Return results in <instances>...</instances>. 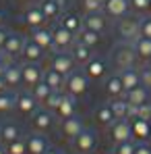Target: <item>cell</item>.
I'll return each mask as SVG.
<instances>
[{
  "label": "cell",
  "mask_w": 151,
  "mask_h": 154,
  "mask_svg": "<svg viewBox=\"0 0 151 154\" xmlns=\"http://www.w3.org/2000/svg\"><path fill=\"white\" fill-rule=\"evenodd\" d=\"M89 77L85 75V71L81 73V71H73V73H68L66 79H64V88H66V94H71V96H83L85 92H87V88H89V81H87Z\"/></svg>",
  "instance_id": "6da1fadb"
},
{
  "label": "cell",
  "mask_w": 151,
  "mask_h": 154,
  "mask_svg": "<svg viewBox=\"0 0 151 154\" xmlns=\"http://www.w3.org/2000/svg\"><path fill=\"white\" fill-rule=\"evenodd\" d=\"M75 35H77V33H73L71 29H66L62 23H58V25L52 29V38H54V50H56V52L68 50V48L73 46V42H75Z\"/></svg>",
  "instance_id": "7a4b0ae2"
},
{
  "label": "cell",
  "mask_w": 151,
  "mask_h": 154,
  "mask_svg": "<svg viewBox=\"0 0 151 154\" xmlns=\"http://www.w3.org/2000/svg\"><path fill=\"white\" fill-rule=\"evenodd\" d=\"M75 56L71 54V52L62 50V52H54V56H52V63L50 67L54 71H58V73H62V75L66 77L68 73H73L75 71Z\"/></svg>",
  "instance_id": "3957f363"
},
{
  "label": "cell",
  "mask_w": 151,
  "mask_h": 154,
  "mask_svg": "<svg viewBox=\"0 0 151 154\" xmlns=\"http://www.w3.org/2000/svg\"><path fill=\"white\" fill-rule=\"evenodd\" d=\"M118 31L126 42H135L141 35V19L139 17H122L118 23Z\"/></svg>",
  "instance_id": "277c9868"
},
{
  "label": "cell",
  "mask_w": 151,
  "mask_h": 154,
  "mask_svg": "<svg viewBox=\"0 0 151 154\" xmlns=\"http://www.w3.org/2000/svg\"><path fill=\"white\" fill-rule=\"evenodd\" d=\"M21 75H23V85L33 90L39 81H44V69L39 67V63H25L21 65Z\"/></svg>",
  "instance_id": "5b68a950"
},
{
  "label": "cell",
  "mask_w": 151,
  "mask_h": 154,
  "mask_svg": "<svg viewBox=\"0 0 151 154\" xmlns=\"http://www.w3.org/2000/svg\"><path fill=\"white\" fill-rule=\"evenodd\" d=\"M110 137L114 144H122L132 140V127H130V121L128 119H116L112 125H110Z\"/></svg>",
  "instance_id": "8992f818"
},
{
  "label": "cell",
  "mask_w": 151,
  "mask_h": 154,
  "mask_svg": "<svg viewBox=\"0 0 151 154\" xmlns=\"http://www.w3.org/2000/svg\"><path fill=\"white\" fill-rule=\"evenodd\" d=\"M95 144H97V137H95V131L93 129H83L75 140H73V148L79 154H87L91 150H95Z\"/></svg>",
  "instance_id": "52a82bcc"
},
{
  "label": "cell",
  "mask_w": 151,
  "mask_h": 154,
  "mask_svg": "<svg viewBox=\"0 0 151 154\" xmlns=\"http://www.w3.org/2000/svg\"><path fill=\"white\" fill-rule=\"evenodd\" d=\"M21 115H33L37 108H39V102L35 100V96L27 90H21L17 92V106H15Z\"/></svg>",
  "instance_id": "ba28073f"
},
{
  "label": "cell",
  "mask_w": 151,
  "mask_h": 154,
  "mask_svg": "<svg viewBox=\"0 0 151 154\" xmlns=\"http://www.w3.org/2000/svg\"><path fill=\"white\" fill-rule=\"evenodd\" d=\"M31 125L35 131H48L54 125V117H52V110L48 108H37L33 115H31Z\"/></svg>",
  "instance_id": "9c48e42d"
},
{
  "label": "cell",
  "mask_w": 151,
  "mask_h": 154,
  "mask_svg": "<svg viewBox=\"0 0 151 154\" xmlns=\"http://www.w3.org/2000/svg\"><path fill=\"white\" fill-rule=\"evenodd\" d=\"M130 11V0H108L103 4V13L114 19H122Z\"/></svg>",
  "instance_id": "30bf717a"
},
{
  "label": "cell",
  "mask_w": 151,
  "mask_h": 154,
  "mask_svg": "<svg viewBox=\"0 0 151 154\" xmlns=\"http://www.w3.org/2000/svg\"><path fill=\"white\" fill-rule=\"evenodd\" d=\"M23 46H25V38H23V35H19V33H8L2 52H4L6 56H10V58H17V56H21Z\"/></svg>",
  "instance_id": "8fae6325"
},
{
  "label": "cell",
  "mask_w": 151,
  "mask_h": 154,
  "mask_svg": "<svg viewBox=\"0 0 151 154\" xmlns=\"http://www.w3.org/2000/svg\"><path fill=\"white\" fill-rule=\"evenodd\" d=\"M77 112V98L71 94H62V100L58 104V108L54 110V115L62 121V119H68V117H75Z\"/></svg>",
  "instance_id": "7c38bea8"
},
{
  "label": "cell",
  "mask_w": 151,
  "mask_h": 154,
  "mask_svg": "<svg viewBox=\"0 0 151 154\" xmlns=\"http://www.w3.org/2000/svg\"><path fill=\"white\" fill-rule=\"evenodd\" d=\"M60 129H62V135H64V137H68V140L73 142L77 135L85 129V125H83V121H81V119L75 115V117L62 119V127H60Z\"/></svg>",
  "instance_id": "4fadbf2b"
},
{
  "label": "cell",
  "mask_w": 151,
  "mask_h": 154,
  "mask_svg": "<svg viewBox=\"0 0 151 154\" xmlns=\"http://www.w3.org/2000/svg\"><path fill=\"white\" fill-rule=\"evenodd\" d=\"M21 56L25 58V63H39V60L44 58V48H42L37 42H33V40L29 38V40H25V46H23Z\"/></svg>",
  "instance_id": "5bb4252c"
},
{
  "label": "cell",
  "mask_w": 151,
  "mask_h": 154,
  "mask_svg": "<svg viewBox=\"0 0 151 154\" xmlns=\"http://www.w3.org/2000/svg\"><path fill=\"white\" fill-rule=\"evenodd\" d=\"M4 83L8 90H17L19 85H23V75H21V65H8L6 71H4Z\"/></svg>",
  "instance_id": "9a60e30c"
},
{
  "label": "cell",
  "mask_w": 151,
  "mask_h": 154,
  "mask_svg": "<svg viewBox=\"0 0 151 154\" xmlns=\"http://www.w3.org/2000/svg\"><path fill=\"white\" fill-rule=\"evenodd\" d=\"M25 23L31 29H37V27H42L46 23V17H44V13H42V6L39 4H29L25 11Z\"/></svg>",
  "instance_id": "2e32d148"
},
{
  "label": "cell",
  "mask_w": 151,
  "mask_h": 154,
  "mask_svg": "<svg viewBox=\"0 0 151 154\" xmlns=\"http://www.w3.org/2000/svg\"><path fill=\"white\" fill-rule=\"evenodd\" d=\"M106 92L110 98H124L126 90H124V83L120 79V73H114L106 79Z\"/></svg>",
  "instance_id": "e0dca14e"
},
{
  "label": "cell",
  "mask_w": 151,
  "mask_h": 154,
  "mask_svg": "<svg viewBox=\"0 0 151 154\" xmlns=\"http://www.w3.org/2000/svg\"><path fill=\"white\" fill-rule=\"evenodd\" d=\"M106 17H108V15H106L103 11H100V13H87L85 19H83V27L101 33V31L106 29Z\"/></svg>",
  "instance_id": "ac0fdd59"
},
{
  "label": "cell",
  "mask_w": 151,
  "mask_h": 154,
  "mask_svg": "<svg viewBox=\"0 0 151 154\" xmlns=\"http://www.w3.org/2000/svg\"><path fill=\"white\" fill-rule=\"evenodd\" d=\"M124 100L128 104H132V106H139V104H143V102L149 100V90L141 83V85H137V88H132V90H126Z\"/></svg>",
  "instance_id": "d6986e66"
},
{
  "label": "cell",
  "mask_w": 151,
  "mask_h": 154,
  "mask_svg": "<svg viewBox=\"0 0 151 154\" xmlns=\"http://www.w3.org/2000/svg\"><path fill=\"white\" fill-rule=\"evenodd\" d=\"M135 56H137V52H135V48H132V42H128L126 46H120V48H118V52H116V65H118L120 69L132 67Z\"/></svg>",
  "instance_id": "ffe728a7"
},
{
  "label": "cell",
  "mask_w": 151,
  "mask_h": 154,
  "mask_svg": "<svg viewBox=\"0 0 151 154\" xmlns=\"http://www.w3.org/2000/svg\"><path fill=\"white\" fill-rule=\"evenodd\" d=\"M120 73V79L124 83V90H132L137 85H141V71L135 69V67H124L118 71Z\"/></svg>",
  "instance_id": "44dd1931"
},
{
  "label": "cell",
  "mask_w": 151,
  "mask_h": 154,
  "mask_svg": "<svg viewBox=\"0 0 151 154\" xmlns=\"http://www.w3.org/2000/svg\"><path fill=\"white\" fill-rule=\"evenodd\" d=\"M31 40L33 42H37L44 50H54V38H52V29L48 27H37V29H33V33H31Z\"/></svg>",
  "instance_id": "7402d4cb"
},
{
  "label": "cell",
  "mask_w": 151,
  "mask_h": 154,
  "mask_svg": "<svg viewBox=\"0 0 151 154\" xmlns=\"http://www.w3.org/2000/svg\"><path fill=\"white\" fill-rule=\"evenodd\" d=\"M27 142V154H44L50 146H48V140L42 135V133H33L25 140Z\"/></svg>",
  "instance_id": "603a6c76"
},
{
  "label": "cell",
  "mask_w": 151,
  "mask_h": 154,
  "mask_svg": "<svg viewBox=\"0 0 151 154\" xmlns=\"http://www.w3.org/2000/svg\"><path fill=\"white\" fill-rule=\"evenodd\" d=\"M15 140H21V129L15 123H2L0 125V142L6 146V144H10Z\"/></svg>",
  "instance_id": "cb8c5ba5"
},
{
  "label": "cell",
  "mask_w": 151,
  "mask_h": 154,
  "mask_svg": "<svg viewBox=\"0 0 151 154\" xmlns=\"http://www.w3.org/2000/svg\"><path fill=\"white\" fill-rule=\"evenodd\" d=\"M130 127H132V135L139 137V140H145L151 135V121H145V119H130Z\"/></svg>",
  "instance_id": "d4e9b609"
},
{
  "label": "cell",
  "mask_w": 151,
  "mask_h": 154,
  "mask_svg": "<svg viewBox=\"0 0 151 154\" xmlns=\"http://www.w3.org/2000/svg\"><path fill=\"white\" fill-rule=\"evenodd\" d=\"M85 75L89 77V79H100V77L106 75V63L101 60V58H91L87 65H85Z\"/></svg>",
  "instance_id": "484cf974"
},
{
  "label": "cell",
  "mask_w": 151,
  "mask_h": 154,
  "mask_svg": "<svg viewBox=\"0 0 151 154\" xmlns=\"http://www.w3.org/2000/svg\"><path fill=\"white\" fill-rule=\"evenodd\" d=\"M39 6H42V13H44L46 21H52V19H58V17H60L62 4H60L58 0H42Z\"/></svg>",
  "instance_id": "4316f807"
},
{
  "label": "cell",
  "mask_w": 151,
  "mask_h": 154,
  "mask_svg": "<svg viewBox=\"0 0 151 154\" xmlns=\"http://www.w3.org/2000/svg\"><path fill=\"white\" fill-rule=\"evenodd\" d=\"M132 48H135V52H137V56H139V58L151 60V38L139 35V38L132 42Z\"/></svg>",
  "instance_id": "83f0119b"
},
{
  "label": "cell",
  "mask_w": 151,
  "mask_h": 154,
  "mask_svg": "<svg viewBox=\"0 0 151 154\" xmlns=\"http://www.w3.org/2000/svg\"><path fill=\"white\" fill-rule=\"evenodd\" d=\"M73 56L79 65H87L91 58H93V52H91V46L83 44V42H77L75 48H73Z\"/></svg>",
  "instance_id": "f1b7e54d"
},
{
  "label": "cell",
  "mask_w": 151,
  "mask_h": 154,
  "mask_svg": "<svg viewBox=\"0 0 151 154\" xmlns=\"http://www.w3.org/2000/svg\"><path fill=\"white\" fill-rule=\"evenodd\" d=\"M95 121L103 125V127H110L116 119H114V112H112V106L110 104H101L100 108L95 110Z\"/></svg>",
  "instance_id": "f546056e"
},
{
  "label": "cell",
  "mask_w": 151,
  "mask_h": 154,
  "mask_svg": "<svg viewBox=\"0 0 151 154\" xmlns=\"http://www.w3.org/2000/svg\"><path fill=\"white\" fill-rule=\"evenodd\" d=\"M64 79H66V77L62 75V73H58V71H54L52 67L44 71V81L50 85L52 90H62V85H64Z\"/></svg>",
  "instance_id": "4dcf8cb0"
},
{
  "label": "cell",
  "mask_w": 151,
  "mask_h": 154,
  "mask_svg": "<svg viewBox=\"0 0 151 154\" xmlns=\"http://www.w3.org/2000/svg\"><path fill=\"white\" fill-rule=\"evenodd\" d=\"M60 23L66 27V29H71L73 33H79L81 27H83V21H81L77 15H73V13H64V15L60 17Z\"/></svg>",
  "instance_id": "1f68e13d"
},
{
  "label": "cell",
  "mask_w": 151,
  "mask_h": 154,
  "mask_svg": "<svg viewBox=\"0 0 151 154\" xmlns=\"http://www.w3.org/2000/svg\"><path fill=\"white\" fill-rule=\"evenodd\" d=\"M79 35V42H83V44H87V46H97L100 44V33L97 31H91V29H87V27H81V31L77 33Z\"/></svg>",
  "instance_id": "d6a6232c"
},
{
  "label": "cell",
  "mask_w": 151,
  "mask_h": 154,
  "mask_svg": "<svg viewBox=\"0 0 151 154\" xmlns=\"http://www.w3.org/2000/svg\"><path fill=\"white\" fill-rule=\"evenodd\" d=\"M15 106H17V94H13V92L0 94V112H10Z\"/></svg>",
  "instance_id": "836d02e7"
},
{
  "label": "cell",
  "mask_w": 151,
  "mask_h": 154,
  "mask_svg": "<svg viewBox=\"0 0 151 154\" xmlns=\"http://www.w3.org/2000/svg\"><path fill=\"white\" fill-rule=\"evenodd\" d=\"M112 112H114V119H126V110H128V102L124 98H112Z\"/></svg>",
  "instance_id": "e575fe53"
},
{
  "label": "cell",
  "mask_w": 151,
  "mask_h": 154,
  "mask_svg": "<svg viewBox=\"0 0 151 154\" xmlns=\"http://www.w3.org/2000/svg\"><path fill=\"white\" fill-rule=\"evenodd\" d=\"M31 94L35 96V100H37L39 104H44V102H46V98L52 94V88L46 83V81H39V83H37V85L31 90Z\"/></svg>",
  "instance_id": "d590c367"
},
{
  "label": "cell",
  "mask_w": 151,
  "mask_h": 154,
  "mask_svg": "<svg viewBox=\"0 0 151 154\" xmlns=\"http://www.w3.org/2000/svg\"><path fill=\"white\" fill-rule=\"evenodd\" d=\"M60 100H62V90H52V94L46 98V102L42 104L44 108H48V110H56L58 108V104H60Z\"/></svg>",
  "instance_id": "8d00e7d4"
},
{
  "label": "cell",
  "mask_w": 151,
  "mask_h": 154,
  "mask_svg": "<svg viewBox=\"0 0 151 154\" xmlns=\"http://www.w3.org/2000/svg\"><path fill=\"white\" fill-rule=\"evenodd\" d=\"M4 148H6V154H27V142L21 137V140H15V142L6 144Z\"/></svg>",
  "instance_id": "74e56055"
},
{
  "label": "cell",
  "mask_w": 151,
  "mask_h": 154,
  "mask_svg": "<svg viewBox=\"0 0 151 154\" xmlns=\"http://www.w3.org/2000/svg\"><path fill=\"white\" fill-rule=\"evenodd\" d=\"M135 148H137V144H132V140H128L122 144H116L114 154H135Z\"/></svg>",
  "instance_id": "f35d334b"
},
{
  "label": "cell",
  "mask_w": 151,
  "mask_h": 154,
  "mask_svg": "<svg viewBox=\"0 0 151 154\" xmlns=\"http://www.w3.org/2000/svg\"><path fill=\"white\" fill-rule=\"evenodd\" d=\"M137 117L139 119H145V121H151V102L149 100L137 106Z\"/></svg>",
  "instance_id": "ab89813d"
},
{
  "label": "cell",
  "mask_w": 151,
  "mask_h": 154,
  "mask_svg": "<svg viewBox=\"0 0 151 154\" xmlns=\"http://www.w3.org/2000/svg\"><path fill=\"white\" fill-rule=\"evenodd\" d=\"M83 8L87 13H100V11H103V4L100 0H83Z\"/></svg>",
  "instance_id": "60d3db41"
},
{
  "label": "cell",
  "mask_w": 151,
  "mask_h": 154,
  "mask_svg": "<svg viewBox=\"0 0 151 154\" xmlns=\"http://www.w3.org/2000/svg\"><path fill=\"white\" fill-rule=\"evenodd\" d=\"M130 8L137 13H145L149 8V0H130Z\"/></svg>",
  "instance_id": "b9f144b4"
},
{
  "label": "cell",
  "mask_w": 151,
  "mask_h": 154,
  "mask_svg": "<svg viewBox=\"0 0 151 154\" xmlns=\"http://www.w3.org/2000/svg\"><path fill=\"white\" fill-rule=\"evenodd\" d=\"M141 35L151 38V17H141Z\"/></svg>",
  "instance_id": "7bdbcfd3"
},
{
  "label": "cell",
  "mask_w": 151,
  "mask_h": 154,
  "mask_svg": "<svg viewBox=\"0 0 151 154\" xmlns=\"http://www.w3.org/2000/svg\"><path fill=\"white\" fill-rule=\"evenodd\" d=\"M141 83H143L147 90H151V67H147V69L141 71Z\"/></svg>",
  "instance_id": "ee69618b"
},
{
  "label": "cell",
  "mask_w": 151,
  "mask_h": 154,
  "mask_svg": "<svg viewBox=\"0 0 151 154\" xmlns=\"http://www.w3.org/2000/svg\"><path fill=\"white\" fill-rule=\"evenodd\" d=\"M10 60H13V58H10V56H6V54H4V52L0 50V77L4 75V71H6V67H8V65H10Z\"/></svg>",
  "instance_id": "f6af8a7d"
},
{
  "label": "cell",
  "mask_w": 151,
  "mask_h": 154,
  "mask_svg": "<svg viewBox=\"0 0 151 154\" xmlns=\"http://www.w3.org/2000/svg\"><path fill=\"white\" fill-rule=\"evenodd\" d=\"M135 154H151V146H147V144H137Z\"/></svg>",
  "instance_id": "bcb514c9"
},
{
  "label": "cell",
  "mask_w": 151,
  "mask_h": 154,
  "mask_svg": "<svg viewBox=\"0 0 151 154\" xmlns=\"http://www.w3.org/2000/svg\"><path fill=\"white\" fill-rule=\"evenodd\" d=\"M6 38H8V31H6L4 27H0V50L4 48V42H6Z\"/></svg>",
  "instance_id": "7dc6e473"
},
{
  "label": "cell",
  "mask_w": 151,
  "mask_h": 154,
  "mask_svg": "<svg viewBox=\"0 0 151 154\" xmlns=\"http://www.w3.org/2000/svg\"><path fill=\"white\" fill-rule=\"evenodd\" d=\"M6 90H8V88H6V83H4V77H0V94L6 92Z\"/></svg>",
  "instance_id": "c3c4849f"
},
{
  "label": "cell",
  "mask_w": 151,
  "mask_h": 154,
  "mask_svg": "<svg viewBox=\"0 0 151 154\" xmlns=\"http://www.w3.org/2000/svg\"><path fill=\"white\" fill-rule=\"evenodd\" d=\"M44 154H62V152H60L58 148H48V150H46Z\"/></svg>",
  "instance_id": "681fc988"
},
{
  "label": "cell",
  "mask_w": 151,
  "mask_h": 154,
  "mask_svg": "<svg viewBox=\"0 0 151 154\" xmlns=\"http://www.w3.org/2000/svg\"><path fill=\"white\" fill-rule=\"evenodd\" d=\"M13 2H17V4H29L31 0H13Z\"/></svg>",
  "instance_id": "f907efd6"
},
{
  "label": "cell",
  "mask_w": 151,
  "mask_h": 154,
  "mask_svg": "<svg viewBox=\"0 0 151 154\" xmlns=\"http://www.w3.org/2000/svg\"><path fill=\"white\" fill-rule=\"evenodd\" d=\"M2 23H4V13L0 11V27H2Z\"/></svg>",
  "instance_id": "816d5d0a"
},
{
  "label": "cell",
  "mask_w": 151,
  "mask_h": 154,
  "mask_svg": "<svg viewBox=\"0 0 151 154\" xmlns=\"http://www.w3.org/2000/svg\"><path fill=\"white\" fill-rule=\"evenodd\" d=\"M0 154H6V148L4 146H0Z\"/></svg>",
  "instance_id": "f5cc1de1"
},
{
  "label": "cell",
  "mask_w": 151,
  "mask_h": 154,
  "mask_svg": "<svg viewBox=\"0 0 151 154\" xmlns=\"http://www.w3.org/2000/svg\"><path fill=\"white\" fill-rule=\"evenodd\" d=\"M147 11H149V13H151V0H149V8H147Z\"/></svg>",
  "instance_id": "db71d44e"
},
{
  "label": "cell",
  "mask_w": 151,
  "mask_h": 154,
  "mask_svg": "<svg viewBox=\"0 0 151 154\" xmlns=\"http://www.w3.org/2000/svg\"><path fill=\"white\" fill-rule=\"evenodd\" d=\"M58 2H60V4H62V6H64V0H58Z\"/></svg>",
  "instance_id": "11a10c76"
},
{
  "label": "cell",
  "mask_w": 151,
  "mask_h": 154,
  "mask_svg": "<svg viewBox=\"0 0 151 154\" xmlns=\"http://www.w3.org/2000/svg\"><path fill=\"white\" fill-rule=\"evenodd\" d=\"M100 2H101V4H106V2H108V0H100Z\"/></svg>",
  "instance_id": "9f6ffc18"
},
{
  "label": "cell",
  "mask_w": 151,
  "mask_h": 154,
  "mask_svg": "<svg viewBox=\"0 0 151 154\" xmlns=\"http://www.w3.org/2000/svg\"><path fill=\"white\" fill-rule=\"evenodd\" d=\"M87 154H97V152H93V150H91V152H87Z\"/></svg>",
  "instance_id": "6f0895ef"
}]
</instances>
